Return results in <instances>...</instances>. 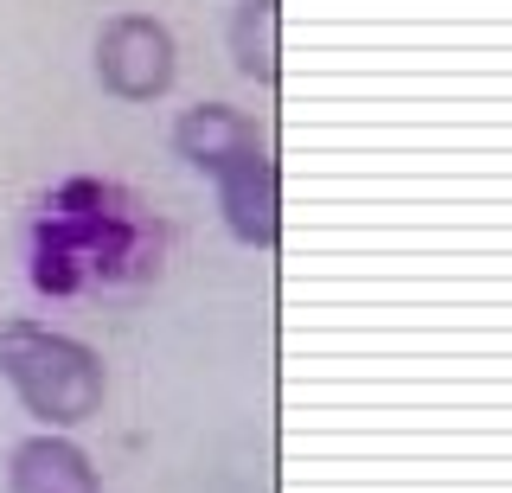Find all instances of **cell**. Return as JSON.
I'll use <instances>...</instances> for the list:
<instances>
[{
  "label": "cell",
  "instance_id": "obj_5",
  "mask_svg": "<svg viewBox=\"0 0 512 493\" xmlns=\"http://www.w3.org/2000/svg\"><path fill=\"white\" fill-rule=\"evenodd\" d=\"M250 148H263V135H256V122L231 103H199L173 122V154H180L192 173H205V180H212L224 161L250 154Z\"/></svg>",
  "mask_w": 512,
  "mask_h": 493
},
{
  "label": "cell",
  "instance_id": "obj_6",
  "mask_svg": "<svg viewBox=\"0 0 512 493\" xmlns=\"http://www.w3.org/2000/svg\"><path fill=\"white\" fill-rule=\"evenodd\" d=\"M231 65L250 84L282 77V0H237L231 7Z\"/></svg>",
  "mask_w": 512,
  "mask_h": 493
},
{
  "label": "cell",
  "instance_id": "obj_4",
  "mask_svg": "<svg viewBox=\"0 0 512 493\" xmlns=\"http://www.w3.org/2000/svg\"><path fill=\"white\" fill-rule=\"evenodd\" d=\"M7 493H103V474L71 442V429H39V436L13 442Z\"/></svg>",
  "mask_w": 512,
  "mask_h": 493
},
{
  "label": "cell",
  "instance_id": "obj_3",
  "mask_svg": "<svg viewBox=\"0 0 512 493\" xmlns=\"http://www.w3.org/2000/svg\"><path fill=\"white\" fill-rule=\"evenodd\" d=\"M212 186H218L224 231L244 250H276L282 244V173L269 161V148H250V154H237V161H224L212 173Z\"/></svg>",
  "mask_w": 512,
  "mask_h": 493
},
{
  "label": "cell",
  "instance_id": "obj_2",
  "mask_svg": "<svg viewBox=\"0 0 512 493\" xmlns=\"http://www.w3.org/2000/svg\"><path fill=\"white\" fill-rule=\"evenodd\" d=\"M96 77L122 103H160L180 77V45L154 13H116L96 33Z\"/></svg>",
  "mask_w": 512,
  "mask_h": 493
},
{
  "label": "cell",
  "instance_id": "obj_1",
  "mask_svg": "<svg viewBox=\"0 0 512 493\" xmlns=\"http://www.w3.org/2000/svg\"><path fill=\"white\" fill-rule=\"evenodd\" d=\"M0 378L13 385V397L26 404V417L39 429H77L109 397L103 353L64 327L26 321V314L0 321Z\"/></svg>",
  "mask_w": 512,
  "mask_h": 493
}]
</instances>
